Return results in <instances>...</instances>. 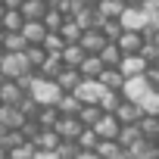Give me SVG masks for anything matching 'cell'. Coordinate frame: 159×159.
<instances>
[{
  "instance_id": "d6986e66",
  "label": "cell",
  "mask_w": 159,
  "mask_h": 159,
  "mask_svg": "<svg viewBox=\"0 0 159 159\" xmlns=\"http://www.w3.org/2000/svg\"><path fill=\"white\" fill-rule=\"evenodd\" d=\"M81 81H84V78H81V72H78V69H66V72L56 78V84L62 88V94H75Z\"/></svg>"
},
{
  "instance_id": "cb8c5ba5",
  "label": "cell",
  "mask_w": 159,
  "mask_h": 159,
  "mask_svg": "<svg viewBox=\"0 0 159 159\" xmlns=\"http://www.w3.org/2000/svg\"><path fill=\"white\" fill-rule=\"evenodd\" d=\"M56 109H59L62 116H75V119H78V116H81V109H84V103L78 100L75 94H66V97L59 100V106H56Z\"/></svg>"
},
{
  "instance_id": "7a4b0ae2",
  "label": "cell",
  "mask_w": 159,
  "mask_h": 159,
  "mask_svg": "<svg viewBox=\"0 0 159 159\" xmlns=\"http://www.w3.org/2000/svg\"><path fill=\"white\" fill-rule=\"evenodd\" d=\"M28 72H34V69L28 66V56L25 53H7L3 69H0V75H3L7 81H19V78H25Z\"/></svg>"
},
{
  "instance_id": "d6a6232c",
  "label": "cell",
  "mask_w": 159,
  "mask_h": 159,
  "mask_svg": "<svg viewBox=\"0 0 159 159\" xmlns=\"http://www.w3.org/2000/svg\"><path fill=\"white\" fill-rule=\"evenodd\" d=\"M140 56H143L150 66H156V62H159V44H156V41H147L143 50H140Z\"/></svg>"
},
{
  "instance_id": "8d00e7d4",
  "label": "cell",
  "mask_w": 159,
  "mask_h": 159,
  "mask_svg": "<svg viewBox=\"0 0 159 159\" xmlns=\"http://www.w3.org/2000/svg\"><path fill=\"white\" fill-rule=\"evenodd\" d=\"M147 0H125V7H143Z\"/></svg>"
},
{
  "instance_id": "44dd1931",
  "label": "cell",
  "mask_w": 159,
  "mask_h": 159,
  "mask_svg": "<svg viewBox=\"0 0 159 159\" xmlns=\"http://www.w3.org/2000/svg\"><path fill=\"white\" fill-rule=\"evenodd\" d=\"M34 147H38L41 153H56V150L62 147V137H59L56 131H41V137L34 140Z\"/></svg>"
},
{
  "instance_id": "7402d4cb",
  "label": "cell",
  "mask_w": 159,
  "mask_h": 159,
  "mask_svg": "<svg viewBox=\"0 0 159 159\" xmlns=\"http://www.w3.org/2000/svg\"><path fill=\"white\" fill-rule=\"evenodd\" d=\"M131 156H134V159H159V143L143 137L140 143H134V147H131Z\"/></svg>"
},
{
  "instance_id": "4dcf8cb0",
  "label": "cell",
  "mask_w": 159,
  "mask_h": 159,
  "mask_svg": "<svg viewBox=\"0 0 159 159\" xmlns=\"http://www.w3.org/2000/svg\"><path fill=\"white\" fill-rule=\"evenodd\" d=\"M78 153H81V147H78L75 140H62V147L56 150L59 159H78Z\"/></svg>"
},
{
  "instance_id": "ee69618b",
  "label": "cell",
  "mask_w": 159,
  "mask_h": 159,
  "mask_svg": "<svg viewBox=\"0 0 159 159\" xmlns=\"http://www.w3.org/2000/svg\"><path fill=\"white\" fill-rule=\"evenodd\" d=\"M153 41H156V44H159V31H156V38H153Z\"/></svg>"
},
{
  "instance_id": "836d02e7",
  "label": "cell",
  "mask_w": 159,
  "mask_h": 159,
  "mask_svg": "<svg viewBox=\"0 0 159 159\" xmlns=\"http://www.w3.org/2000/svg\"><path fill=\"white\" fill-rule=\"evenodd\" d=\"M140 109H143L147 116H159V91H153V94L140 103Z\"/></svg>"
},
{
  "instance_id": "bcb514c9",
  "label": "cell",
  "mask_w": 159,
  "mask_h": 159,
  "mask_svg": "<svg viewBox=\"0 0 159 159\" xmlns=\"http://www.w3.org/2000/svg\"><path fill=\"white\" fill-rule=\"evenodd\" d=\"M0 109H3V103H0Z\"/></svg>"
},
{
  "instance_id": "f35d334b",
  "label": "cell",
  "mask_w": 159,
  "mask_h": 159,
  "mask_svg": "<svg viewBox=\"0 0 159 159\" xmlns=\"http://www.w3.org/2000/svg\"><path fill=\"white\" fill-rule=\"evenodd\" d=\"M3 41H7V28L0 25V50H3Z\"/></svg>"
},
{
  "instance_id": "d4e9b609",
  "label": "cell",
  "mask_w": 159,
  "mask_h": 159,
  "mask_svg": "<svg viewBox=\"0 0 159 159\" xmlns=\"http://www.w3.org/2000/svg\"><path fill=\"white\" fill-rule=\"evenodd\" d=\"M100 59H103V66H106V69H119V66L125 62V53L119 50V44H109V47L100 53Z\"/></svg>"
},
{
  "instance_id": "9a60e30c",
  "label": "cell",
  "mask_w": 159,
  "mask_h": 159,
  "mask_svg": "<svg viewBox=\"0 0 159 159\" xmlns=\"http://www.w3.org/2000/svg\"><path fill=\"white\" fill-rule=\"evenodd\" d=\"M94 131L100 134V140H119L122 125H119V119H116V116H103V122H100Z\"/></svg>"
},
{
  "instance_id": "ffe728a7",
  "label": "cell",
  "mask_w": 159,
  "mask_h": 159,
  "mask_svg": "<svg viewBox=\"0 0 159 159\" xmlns=\"http://www.w3.org/2000/svg\"><path fill=\"white\" fill-rule=\"evenodd\" d=\"M84 59H88V53L81 50V44H69V47H66V53H62L66 69H81V66H84Z\"/></svg>"
},
{
  "instance_id": "f1b7e54d",
  "label": "cell",
  "mask_w": 159,
  "mask_h": 159,
  "mask_svg": "<svg viewBox=\"0 0 159 159\" xmlns=\"http://www.w3.org/2000/svg\"><path fill=\"white\" fill-rule=\"evenodd\" d=\"M140 131H143L147 140H159V116H143Z\"/></svg>"
},
{
  "instance_id": "7c38bea8",
  "label": "cell",
  "mask_w": 159,
  "mask_h": 159,
  "mask_svg": "<svg viewBox=\"0 0 159 159\" xmlns=\"http://www.w3.org/2000/svg\"><path fill=\"white\" fill-rule=\"evenodd\" d=\"M28 100V94L19 88V81H7L3 88H0V103L3 106H22Z\"/></svg>"
},
{
  "instance_id": "5bb4252c",
  "label": "cell",
  "mask_w": 159,
  "mask_h": 159,
  "mask_svg": "<svg viewBox=\"0 0 159 159\" xmlns=\"http://www.w3.org/2000/svg\"><path fill=\"white\" fill-rule=\"evenodd\" d=\"M78 72H81L84 81H100L103 72H106V66H103V59H100V56H88V59H84V66L78 69Z\"/></svg>"
},
{
  "instance_id": "7bdbcfd3",
  "label": "cell",
  "mask_w": 159,
  "mask_h": 159,
  "mask_svg": "<svg viewBox=\"0 0 159 159\" xmlns=\"http://www.w3.org/2000/svg\"><path fill=\"white\" fill-rule=\"evenodd\" d=\"M3 156H7V153H3V147H0V159H3Z\"/></svg>"
},
{
  "instance_id": "f546056e",
  "label": "cell",
  "mask_w": 159,
  "mask_h": 159,
  "mask_svg": "<svg viewBox=\"0 0 159 159\" xmlns=\"http://www.w3.org/2000/svg\"><path fill=\"white\" fill-rule=\"evenodd\" d=\"M97 153H100V159H116L122 153V147H119V140H103L97 147Z\"/></svg>"
},
{
  "instance_id": "e575fe53",
  "label": "cell",
  "mask_w": 159,
  "mask_h": 159,
  "mask_svg": "<svg viewBox=\"0 0 159 159\" xmlns=\"http://www.w3.org/2000/svg\"><path fill=\"white\" fill-rule=\"evenodd\" d=\"M78 159H100V153H84V150H81V153H78Z\"/></svg>"
},
{
  "instance_id": "5b68a950",
  "label": "cell",
  "mask_w": 159,
  "mask_h": 159,
  "mask_svg": "<svg viewBox=\"0 0 159 159\" xmlns=\"http://www.w3.org/2000/svg\"><path fill=\"white\" fill-rule=\"evenodd\" d=\"M75 97L81 100L84 106H100L103 97H106V88H103L100 81H81V84H78V91H75Z\"/></svg>"
},
{
  "instance_id": "83f0119b",
  "label": "cell",
  "mask_w": 159,
  "mask_h": 159,
  "mask_svg": "<svg viewBox=\"0 0 159 159\" xmlns=\"http://www.w3.org/2000/svg\"><path fill=\"white\" fill-rule=\"evenodd\" d=\"M25 56H28V66H31L34 72H41V69H44V62L50 59V53H47L44 47H28V50H25Z\"/></svg>"
},
{
  "instance_id": "6da1fadb",
  "label": "cell",
  "mask_w": 159,
  "mask_h": 159,
  "mask_svg": "<svg viewBox=\"0 0 159 159\" xmlns=\"http://www.w3.org/2000/svg\"><path fill=\"white\" fill-rule=\"evenodd\" d=\"M41 109H47V106H59V100L66 97L62 94V88L56 84V81H47V78H38V84L31 88V94H28Z\"/></svg>"
},
{
  "instance_id": "9c48e42d",
  "label": "cell",
  "mask_w": 159,
  "mask_h": 159,
  "mask_svg": "<svg viewBox=\"0 0 159 159\" xmlns=\"http://www.w3.org/2000/svg\"><path fill=\"white\" fill-rule=\"evenodd\" d=\"M119 72L125 75V81H131V78H143L150 72V62L143 56H125V62L119 66Z\"/></svg>"
},
{
  "instance_id": "60d3db41",
  "label": "cell",
  "mask_w": 159,
  "mask_h": 159,
  "mask_svg": "<svg viewBox=\"0 0 159 159\" xmlns=\"http://www.w3.org/2000/svg\"><path fill=\"white\" fill-rule=\"evenodd\" d=\"M7 134H10V131H7L3 125H0V143H3V137H7Z\"/></svg>"
},
{
  "instance_id": "ba28073f",
  "label": "cell",
  "mask_w": 159,
  "mask_h": 159,
  "mask_svg": "<svg viewBox=\"0 0 159 159\" xmlns=\"http://www.w3.org/2000/svg\"><path fill=\"white\" fill-rule=\"evenodd\" d=\"M56 134L62 140H75L78 143V137L84 134V125H81V119H75V116H62L59 125H56Z\"/></svg>"
},
{
  "instance_id": "d590c367",
  "label": "cell",
  "mask_w": 159,
  "mask_h": 159,
  "mask_svg": "<svg viewBox=\"0 0 159 159\" xmlns=\"http://www.w3.org/2000/svg\"><path fill=\"white\" fill-rule=\"evenodd\" d=\"M34 159H59V156H56V153H41V150H38V156H34Z\"/></svg>"
},
{
  "instance_id": "3957f363",
  "label": "cell",
  "mask_w": 159,
  "mask_h": 159,
  "mask_svg": "<svg viewBox=\"0 0 159 159\" xmlns=\"http://www.w3.org/2000/svg\"><path fill=\"white\" fill-rule=\"evenodd\" d=\"M119 22H122V28H125V31H140V34H147V28L153 25V22H150V16H147L140 7H128V10L122 13V19H119ZM156 28H159V25H156Z\"/></svg>"
},
{
  "instance_id": "8992f818",
  "label": "cell",
  "mask_w": 159,
  "mask_h": 159,
  "mask_svg": "<svg viewBox=\"0 0 159 159\" xmlns=\"http://www.w3.org/2000/svg\"><path fill=\"white\" fill-rule=\"evenodd\" d=\"M0 125H3L7 131H22L28 125V119H25L22 106H3L0 109Z\"/></svg>"
},
{
  "instance_id": "30bf717a",
  "label": "cell",
  "mask_w": 159,
  "mask_h": 159,
  "mask_svg": "<svg viewBox=\"0 0 159 159\" xmlns=\"http://www.w3.org/2000/svg\"><path fill=\"white\" fill-rule=\"evenodd\" d=\"M143 44H147V38H143L140 31H125V34L119 38V50H122L125 56H140Z\"/></svg>"
},
{
  "instance_id": "ac0fdd59",
  "label": "cell",
  "mask_w": 159,
  "mask_h": 159,
  "mask_svg": "<svg viewBox=\"0 0 159 159\" xmlns=\"http://www.w3.org/2000/svg\"><path fill=\"white\" fill-rule=\"evenodd\" d=\"M100 84H103L106 91H112V94H122L128 81H125V75H122L119 69H106V72H103V78H100Z\"/></svg>"
},
{
  "instance_id": "484cf974",
  "label": "cell",
  "mask_w": 159,
  "mask_h": 159,
  "mask_svg": "<svg viewBox=\"0 0 159 159\" xmlns=\"http://www.w3.org/2000/svg\"><path fill=\"white\" fill-rule=\"evenodd\" d=\"M103 116H106V112H103L100 106H84L78 119H81V125H84V128H97V125L103 122Z\"/></svg>"
},
{
  "instance_id": "e0dca14e",
  "label": "cell",
  "mask_w": 159,
  "mask_h": 159,
  "mask_svg": "<svg viewBox=\"0 0 159 159\" xmlns=\"http://www.w3.org/2000/svg\"><path fill=\"white\" fill-rule=\"evenodd\" d=\"M22 34H25V41H28L31 47H44V41H47V34H50V31H47V25H44V22H28Z\"/></svg>"
},
{
  "instance_id": "f6af8a7d",
  "label": "cell",
  "mask_w": 159,
  "mask_h": 159,
  "mask_svg": "<svg viewBox=\"0 0 159 159\" xmlns=\"http://www.w3.org/2000/svg\"><path fill=\"white\" fill-rule=\"evenodd\" d=\"M0 3H7V0H0Z\"/></svg>"
},
{
  "instance_id": "4316f807",
  "label": "cell",
  "mask_w": 159,
  "mask_h": 159,
  "mask_svg": "<svg viewBox=\"0 0 159 159\" xmlns=\"http://www.w3.org/2000/svg\"><path fill=\"white\" fill-rule=\"evenodd\" d=\"M59 34H62V41H66V44H81V38H84L81 25H78L75 19H69V22L62 25V31H59Z\"/></svg>"
},
{
  "instance_id": "277c9868",
  "label": "cell",
  "mask_w": 159,
  "mask_h": 159,
  "mask_svg": "<svg viewBox=\"0 0 159 159\" xmlns=\"http://www.w3.org/2000/svg\"><path fill=\"white\" fill-rule=\"evenodd\" d=\"M150 94H153V84L147 81V75H143V78H131V81L125 84V91H122V97H125L128 103H137V106H140Z\"/></svg>"
},
{
  "instance_id": "ab89813d",
  "label": "cell",
  "mask_w": 159,
  "mask_h": 159,
  "mask_svg": "<svg viewBox=\"0 0 159 159\" xmlns=\"http://www.w3.org/2000/svg\"><path fill=\"white\" fill-rule=\"evenodd\" d=\"M7 13H10V10H7L3 3H0V25H3V19H7Z\"/></svg>"
},
{
  "instance_id": "8fae6325",
  "label": "cell",
  "mask_w": 159,
  "mask_h": 159,
  "mask_svg": "<svg viewBox=\"0 0 159 159\" xmlns=\"http://www.w3.org/2000/svg\"><path fill=\"white\" fill-rule=\"evenodd\" d=\"M143 116H147V112H143L137 103H128V100H125V103L119 106V112H116V119H119V125H122V128H128V125H140V122H143Z\"/></svg>"
},
{
  "instance_id": "74e56055",
  "label": "cell",
  "mask_w": 159,
  "mask_h": 159,
  "mask_svg": "<svg viewBox=\"0 0 159 159\" xmlns=\"http://www.w3.org/2000/svg\"><path fill=\"white\" fill-rule=\"evenodd\" d=\"M116 159H134V156H131V150H122V153H119Z\"/></svg>"
},
{
  "instance_id": "7dc6e473",
  "label": "cell",
  "mask_w": 159,
  "mask_h": 159,
  "mask_svg": "<svg viewBox=\"0 0 159 159\" xmlns=\"http://www.w3.org/2000/svg\"><path fill=\"white\" fill-rule=\"evenodd\" d=\"M156 69H159V62H156Z\"/></svg>"
},
{
  "instance_id": "52a82bcc",
  "label": "cell",
  "mask_w": 159,
  "mask_h": 159,
  "mask_svg": "<svg viewBox=\"0 0 159 159\" xmlns=\"http://www.w3.org/2000/svg\"><path fill=\"white\" fill-rule=\"evenodd\" d=\"M106 47H109V41H106V34H103L100 28H94V31H84V38H81V50H84L88 56H100Z\"/></svg>"
},
{
  "instance_id": "b9f144b4",
  "label": "cell",
  "mask_w": 159,
  "mask_h": 159,
  "mask_svg": "<svg viewBox=\"0 0 159 159\" xmlns=\"http://www.w3.org/2000/svg\"><path fill=\"white\" fill-rule=\"evenodd\" d=\"M3 84H7V78H3V75H0V88H3Z\"/></svg>"
},
{
  "instance_id": "4fadbf2b",
  "label": "cell",
  "mask_w": 159,
  "mask_h": 159,
  "mask_svg": "<svg viewBox=\"0 0 159 159\" xmlns=\"http://www.w3.org/2000/svg\"><path fill=\"white\" fill-rule=\"evenodd\" d=\"M47 13H50L47 0H25V7H22L25 22H44V19H47Z\"/></svg>"
},
{
  "instance_id": "603a6c76",
  "label": "cell",
  "mask_w": 159,
  "mask_h": 159,
  "mask_svg": "<svg viewBox=\"0 0 159 159\" xmlns=\"http://www.w3.org/2000/svg\"><path fill=\"white\" fill-rule=\"evenodd\" d=\"M140 140H143L140 125H128V128H122V134H119V147H122V150H131V147L140 143Z\"/></svg>"
},
{
  "instance_id": "2e32d148",
  "label": "cell",
  "mask_w": 159,
  "mask_h": 159,
  "mask_svg": "<svg viewBox=\"0 0 159 159\" xmlns=\"http://www.w3.org/2000/svg\"><path fill=\"white\" fill-rule=\"evenodd\" d=\"M125 10H128V7H125V0H103V3L97 7V13H100L106 22H119Z\"/></svg>"
},
{
  "instance_id": "1f68e13d",
  "label": "cell",
  "mask_w": 159,
  "mask_h": 159,
  "mask_svg": "<svg viewBox=\"0 0 159 159\" xmlns=\"http://www.w3.org/2000/svg\"><path fill=\"white\" fill-rule=\"evenodd\" d=\"M10 159H34L38 156V147L34 143H22V147H16L13 153H7Z\"/></svg>"
}]
</instances>
